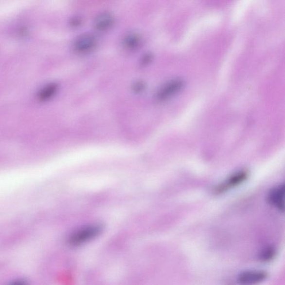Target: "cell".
Returning <instances> with one entry per match:
<instances>
[{"instance_id":"cell-10","label":"cell","mask_w":285,"mask_h":285,"mask_svg":"<svg viewBox=\"0 0 285 285\" xmlns=\"http://www.w3.org/2000/svg\"><path fill=\"white\" fill-rule=\"evenodd\" d=\"M132 89L135 93L140 94L145 90V84L142 81H137L133 84Z\"/></svg>"},{"instance_id":"cell-4","label":"cell","mask_w":285,"mask_h":285,"mask_svg":"<svg viewBox=\"0 0 285 285\" xmlns=\"http://www.w3.org/2000/svg\"><path fill=\"white\" fill-rule=\"evenodd\" d=\"M97 45V39L92 35L84 34L76 38L74 44L75 51L79 53H87L93 50Z\"/></svg>"},{"instance_id":"cell-14","label":"cell","mask_w":285,"mask_h":285,"mask_svg":"<svg viewBox=\"0 0 285 285\" xmlns=\"http://www.w3.org/2000/svg\"><path fill=\"white\" fill-rule=\"evenodd\" d=\"M10 285H27L26 283L24 281L22 280H18L16 281H14L12 284H11Z\"/></svg>"},{"instance_id":"cell-12","label":"cell","mask_w":285,"mask_h":285,"mask_svg":"<svg viewBox=\"0 0 285 285\" xmlns=\"http://www.w3.org/2000/svg\"><path fill=\"white\" fill-rule=\"evenodd\" d=\"M153 59V56L151 53H146L142 57L141 60V64L143 66L148 65L151 62Z\"/></svg>"},{"instance_id":"cell-13","label":"cell","mask_w":285,"mask_h":285,"mask_svg":"<svg viewBox=\"0 0 285 285\" xmlns=\"http://www.w3.org/2000/svg\"><path fill=\"white\" fill-rule=\"evenodd\" d=\"M71 23L72 27L79 26L82 23V20L79 17H75L71 19Z\"/></svg>"},{"instance_id":"cell-5","label":"cell","mask_w":285,"mask_h":285,"mask_svg":"<svg viewBox=\"0 0 285 285\" xmlns=\"http://www.w3.org/2000/svg\"><path fill=\"white\" fill-rule=\"evenodd\" d=\"M285 185L279 186L272 189L268 196V201L272 206L280 211L284 210Z\"/></svg>"},{"instance_id":"cell-8","label":"cell","mask_w":285,"mask_h":285,"mask_svg":"<svg viewBox=\"0 0 285 285\" xmlns=\"http://www.w3.org/2000/svg\"><path fill=\"white\" fill-rule=\"evenodd\" d=\"M141 44V37L137 34L127 35L123 40V44L127 49L133 51L137 49Z\"/></svg>"},{"instance_id":"cell-1","label":"cell","mask_w":285,"mask_h":285,"mask_svg":"<svg viewBox=\"0 0 285 285\" xmlns=\"http://www.w3.org/2000/svg\"><path fill=\"white\" fill-rule=\"evenodd\" d=\"M103 230V226L99 224H91L80 227L69 236V244L74 247L86 244L99 236Z\"/></svg>"},{"instance_id":"cell-11","label":"cell","mask_w":285,"mask_h":285,"mask_svg":"<svg viewBox=\"0 0 285 285\" xmlns=\"http://www.w3.org/2000/svg\"><path fill=\"white\" fill-rule=\"evenodd\" d=\"M274 250L271 248L266 249L261 255V259L264 261H267L271 259V257L274 255Z\"/></svg>"},{"instance_id":"cell-6","label":"cell","mask_w":285,"mask_h":285,"mask_svg":"<svg viewBox=\"0 0 285 285\" xmlns=\"http://www.w3.org/2000/svg\"><path fill=\"white\" fill-rule=\"evenodd\" d=\"M114 22V18L112 15L109 13H103L96 18L94 27L99 32H106L113 26Z\"/></svg>"},{"instance_id":"cell-9","label":"cell","mask_w":285,"mask_h":285,"mask_svg":"<svg viewBox=\"0 0 285 285\" xmlns=\"http://www.w3.org/2000/svg\"><path fill=\"white\" fill-rule=\"evenodd\" d=\"M57 89L56 84H52L46 87L42 90L40 93V98L42 99L46 100L51 98L55 93Z\"/></svg>"},{"instance_id":"cell-2","label":"cell","mask_w":285,"mask_h":285,"mask_svg":"<svg viewBox=\"0 0 285 285\" xmlns=\"http://www.w3.org/2000/svg\"><path fill=\"white\" fill-rule=\"evenodd\" d=\"M184 81L180 79H173L169 81L161 87L156 95L157 101L163 102L172 97L182 89L184 86Z\"/></svg>"},{"instance_id":"cell-3","label":"cell","mask_w":285,"mask_h":285,"mask_svg":"<svg viewBox=\"0 0 285 285\" xmlns=\"http://www.w3.org/2000/svg\"><path fill=\"white\" fill-rule=\"evenodd\" d=\"M267 274L264 271L256 270L246 271L238 277V283L241 285H255L267 279Z\"/></svg>"},{"instance_id":"cell-7","label":"cell","mask_w":285,"mask_h":285,"mask_svg":"<svg viewBox=\"0 0 285 285\" xmlns=\"http://www.w3.org/2000/svg\"><path fill=\"white\" fill-rule=\"evenodd\" d=\"M248 177V173L246 172H241L237 173V174L232 176L228 180L226 181L224 184L221 185L220 187L218 188L217 191L223 192L227 190V189L231 187L236 186V185L240 184L243 182L246 179V177Z\"/></svg>"}]
</instances>
